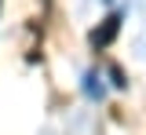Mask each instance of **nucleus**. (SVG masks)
<instances>
[{
	"instance_id": "nucleus-1",
	"label": "nucleus",
	"mask_w": 146,
	"mask_h": 135,
	"mask_svg": "<svg viewBox=\"0 0 146 135\" xmlns=\"http://www.w3.org/2000/svg\"><path fill=\"white\" fill-rule=\"evenodd\" d=\"M117 29H121V11H113V15H110V19L102 22L99 29H91V37H88V44H91V48H95V51H102V48H106L110 40L117 37Z\"/></svg>"
}]
</instances>
